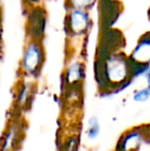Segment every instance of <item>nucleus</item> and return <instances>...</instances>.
I'll list each match as a JSON object with an SVG mask.
<instances>
[{
    "mask_svg": "<svg viewBox=\"0 0 150 151\" xmlns=\"http://www.w3.org/2000/svg\"><path fill=\"white\" fill-rule=\"evenodd\" d=\"M43 59L44 56L41 44H39L36 41L29 42L25 47L24 52H23L21 69L26 75H36L41 70Z\"/></svg>",
    "mask_w": 150,
    "mask_h": 151,
    "instance_id": "obj_1",
    "label": "nucleus"
},
{
    "mask_svg": "<svg viewBox=\"0 0 150 151\" xmlns=\"http://www.w3.org/2000/svg\"><path fill=\"white\" fill-rule=\"evenodd\" d=\"M24 135V122L20 118L10 120L0 139V151H18Z\"/></svg>",
    "mask_w": 150,
    "mask_h": 151,
    "instance_id": "obj_2",
    "label": "nucleus"
},
{
    "mask_svg": "<svg viewBox=\"0 0 150 151\" xmlns=\"http://www.w3.org/2000/svg\"><path fill=\"white\" fill-rule=\"evenodd\" d=\"M90 18L88 9L70 8L67 14V32L72 35H83L88 30Z\"/></svg>",
    "mask_w": 150,
    "mask_h": 151,
    "instance_id": "obj_3",
    "label": "nucleus"
},
{
    "mask_svg": "<svg viewBox=\"0 0 150 151\" xmlns=\"http://www.w3.org/2000/svg\"><path fill=\"white\" fill-rule=\"evenodd\" d=\"M144 141L145 132L143 125L133 127L121 135L115 147V151H139Z\"/></svg>",
    "mask_w": 150,
    "mask_h": 151,
    "instance_id": "obj_4",
    "label": "nucleus"
},
{
    "mask_svg": "<svg viewBox=\"0 0 150 151\" xmlns=\"http://www.w3.org/2000/svg\"><path fill=\"white\" fill-rule=\"evenodd\" d=\"M84 77V66L79 61H72L66 68L65 81L67 86L80 84Z\"/></svg>",
    "mask_w": 150,
    "mask_h": 151,
    "instance_id": "obj_5",
    "label": "nucleus"
},
{
    "mask_svg": "<svg viewBox=\"0 0 150 151\" xmlns=\"http://www.w3.org/2000/svg\"><path fill=\"white\" fill-rule=\"evenodd\" d=\"M34 97V86L29 82H23L18 88L16 96V103L19 109H27L31 106Z\"/></svg>",
    "mask_w": 150,
    "mask_h": 151,
    "instance_id": "obj_6",
    "label": "nucleus"
},
{
    "mask_svg": "<svg viewBox=\"0 0 150 151\" xmlns=\"http://www.w3.org/2000/svg\"><path fill=\"white\" fill-rule=\"evenodd\" d=\"M100 133V125L96 117H90L88 120V127L86 129V136L90 140H94Z\"/></svg>",
    "mask_w": 150,
    "mask_h": 151,
    "instance_id": "obj_7",
    "label": "nucleus"
},
{
    "mask_svg": "<svg viewBox=\"0 0 150 151\" xmlns=\"http://www.w3.org/2000/svg\"><path fill=\"white\" fill-rule=\"evenodd\" d=\"M78 144H79V140L77 136H71L65 141L61 151H77Z\"/></svg>",
    "mask_w": 150,
    "mask_h": 151,
    "instance_id": "obj_8",
    "label": "nucleus"
},
{
    "mask_svg": "<svg viewBox=\"0 0 150 151\" xmlns=\"http://www.w3.org/2000/svg\"><path fill=\"white\" fill-rule=\"evenodd\" d=\"M133 97H134L135 101L139 102V103L147 101L150 98V86H146V88H141V90L136 91Z\"/></svg>",
    "mask_w": 150,
    "mask_h": 151,
    "instance_id": "obj_9",
    "label": "nucleus"
},
{
    "mask_svg": "<svg viewBox=\"0 0 150 151\" xmlns=\"http://www.w3.org/2000/svg\"><path fill=\"white\" fill-rule=\"evenodd\" d=\"M95 0H68L69 8H84L88 9L93 5Z\"/></svg>",
    "mask_w": 150,
    "mask_h": 151,
    "instance_id": "obj_10",
    "label": "nucleus"
},
{
    "mask_svg": "<svg viewBox=\"0 0 150 151\" xmlns=\"http://www.w3.org/2000/svg\"><path fill=\"white\" fill-rule=\"evenodd\" d=\"M147 81H148V84L150 86V66L147 68Z\"/></svg>",
    "mask_w": 150,
    "mask_h": 151,
    "instance_id": "obj_11",
    "label": "nucleus"
},
{
    "mask_svg": "<svg viewBox=\"0 0 150 151\" xmlns=\"http://www.w3.org/2000/svg\"><path fill=\"white\" fill-rule=\"evenodd\" d=\"M90 151H97V150H96V149H90Z\"/></svg>",
    "mask_w": 150,
    "mask_h": 151,
    "instance_id": "obj_12",
    "label": "nucleus"
}]
</instances>
